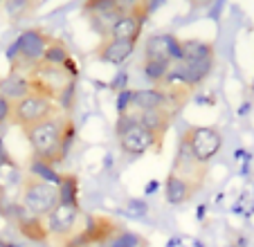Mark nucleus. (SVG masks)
Returning <instances> with one entry per match:
<instances>
[{"label":"nucleus","mask_w":254,"mask_h":247,"mask_svg":"<svg viewBox=\"0 0 254 247\" xmlns=\"http://www.w3.org/2000/svg\"><path fill=\"white\" fill-rule=\"evenodd\" d=\"M144 57H153L167 63H178L180 61V38L173 34H153L146 41V54Z\"/></svg>","instance_id":"12"},{"label":"nucleus","mask_w":254,"mask_h":247,"mask_svg":"<svg viewBox=\"0 0 254 247\" xmlns=\"http://www.w3.org/2000/svg\"><path fill=\"white\" fill-rule=\"evenodd\" d=\"M27 95H32V88H29L25 74H14V72H9L7 76H0V99L14 104V101L23 99V97H27Z\"/></svg>","instance_id":"16"},{"label":"nucleus","mask_w":254,"mask_h":247,"mask_svg":"<svg viewBox=\"0 0 254 247\" xmlns=\"http://www.w3.org/2000/svg\"><path fill=\"white\" fill-rule=\"evenodd\" d=\"M178 142L183 144L198 162L209 164L223 148V135L218 133V128L211 126H187L180 133Z\"/></svg>","instance_id":"5"},{"label":"nucleus","mask_w":254,"mask_h":247,"mask_svg":"<svg viewBox=\"0 0 254 247\" xmlns=\"http://www.w3.org/2000/svg\"><path fill=\"white\" fill-rule=\"evenodd\" d=\"M169 171L176 173V176H180V178H185V180L196 182V185L202 186L207 173H209V164H202V162H198L196 157H193L191 153H189L187 148L183 146V144L178 142L176 155H173V162H171V169H169Z\"/></svg>","instance_id":"10"},{"label":"nucleus","mask_w":254,"mask_h":247,"mask_svg":"<svg viewBox=\"0 0 254 247\" xmlns=\"http://www.w3.org/2000/svg\"><path fill=\"white\" fill-rule=\"evenodd\" d=\"M104 247H149V241H146L142 234L122 227Z\"/></svg>","instance_id":"18"},{"label":"nucleus","mask_w":254,"mask_h":247,"mask_svg":"<svg viewBox=\"0 0 254 247\" xmlns=\"http://www.w3.org/2000/svg\"><path fill=\"white\" fill-rule=\"evenodd\" d=\"M139 70H142L144 79H146L151 86L155 88V86H160V83H162V81L169 76V72H171V63L160 61V59H153V57H144Z\"/></svg>","instance_id":"17"},{"label":"nucleus","mask_w":254,"mask_h":247,"mask_svg":"<svg viewBox=\"0 0 254 247\" xmlns=\"http://www.w3.org/2000/svg\"><path fill=\"white\" fill-rule=\"evenodd\" d=\"M74 133H77L74 119L67 113H57L36 126H29L23 130L25 139L32 148V160L43 162L48 167L59 164L67 155Z\"/></svg>","instance_id":"1"},{"label":"nucleus","mask_w":254,"mask_h":247,"mask_svg":"<svg viewBox=\"0 0 254 247\" xmlns=\"http://www.w3.org/2000/svg\"><path fill=\"white\" fill-rule=\"evenodd\" d=\"M171 122H173V115L169 110H142V113H137V124L144 130H149L155 139H160L162 144L169 128H171Z\"/></svg>","instance_id":"14"},{"label":"nucleus","mask_w":254,"mask_h":247,"mask_svg":"<svg viewBox=\"0 0 254 247\" xmlns=\"http://www.w3.org/2000/svg\"><path fill=\"white\" fill-rule=\"evenodd\" d=\"M54 36H50L45 29L41 27H29V29H23L18 34V38L14 41V45L9 48V70L14 74H25L32 65L43 59L45 50L52 45Z\"/></svg>","instance_id":"3"},{"label":"nucleus","mask_w":254,"mask_h":247,"mask_svg":"<svg viewBox=\"0 0 254 247\" xmlns=\"http://www.w3.org/2000/svg\"><path fill=\"white\" fill-rule=\"evenodd\" d=\"M146 16H149V5H146V2H133V5L126 7L124 14L115 18V23L108 29V36L137 45V38H139V34H142Z\"/></svg>","instance_id":"9"},{"label":"nucleus","mask_w":254,"mask_h":247,"mask_svg":"<svg viewBox=\"0 0 254 247\" xmlns=\"http://www.w3.org/2000/svg\"><path fill=\"white\" fill-rule=\"evenodd\" d=\"M81 220H83V214H81V209H79V204L59 202L43 218V225H45L48 236H57L59 245L63 247L72 238V234L79 229Z\"/></svg>","instance_id":"7"},{"label":"nucleus","mask_w":254,"mask_h":247,"mask_svg":"<svg viewBox=\"0 0 254 247\" xmlns=\"http://www.w3.org/2000/svg\"><path fill=\"white\" fill-rule=\"evenodd\" d=\"M59 202H61V195H59L57 185L45 182L36 176L23 178V182H20V204L29 216L45 218Z\"/></svg>","instance_id":"4"},{"label":"nucleus","mask_w":254,"mask_h":247,"mask_svg":"<svg viewBox=\"0 0 254 247\" xmlns=\"http://www.w3.org/2000/svg\"><path fill=\"white\" fill-rule=\"evenodd\" d=\"M133 52H135V43L117 41L113 36H101L99 45L92 50V57L101 63H108V65H122V63L128 61Z\"/></svg>","instance_id":"11"},{"label":"nucleus","mask_w":254,"mask_h":247,"mask_svg":"<svg viewBox=\"0 0 254 247\" xmlns=\"http://www.w3.org/2000/svg\"><path fill=\"white\" fill-rule=\"evenodd\" d=\"M214 54H216L214 41H202V38H183L180 41V61L185 63L214 61Z\"/></svg>","instance_id":"15"},{"label":"nucleus","mask_w":254,"mask_h":247,"mask_svg":"<svg viewBox=\"0 0 254 247\" xmlns=\"http://www.w3.org/2000/svg\"><path fill=\"white\" fill-rule=\"evenodd\" d=\"M117 144H120V151L126 157H139L146 155V153L162 151V142L155 139L149 130H144L139 124L126 126V128H117Z\"/></svg>","instance_id":"8"},{"label":"nucleus","mask_w":254,"mask_h":247,"mask_svg":"<svg viewBox=\"0 0 254 247\" xmlns=\"http://www.w3.org/2000/svg\"><path fill=\"white\" fill-rule=\"evenodd\" d=\"M57 113H61V108H59L54 101L32 92V95H27V97H23V99L11 104L9 122L14 124V126H18L20 130H25V128H29V126H36V124H41L43 119L57 115Z\"/></svg>","instance_id":"6"},{"label":"nucleus","mask_w":254,"mask_h":247,"mask_svg":"<svg viewBox=\"0 0 254 247\" xmlns=\"http://www.w3.org/2000/svg\"><path fill=\"white\" fill-rule=\"evenodd\" d=\"M198 191H200V185L185 180V178L176 176V173H171V171H169L167 180H164V198H167V202L173 204V207L187 204Z\"/></svg>","instance_id":"13"},{"label":"nucleus","mask_w":254,"mask_h":247,"mask_svg":"<svg viewBox=\"0 0 254 247\" xmlns=\"http://www.w3.org/2000/svg\"><path fill=\"white\" fill-rule=\"evenodd\" d=\"M77 74L79 67L74 59H67L63 63H50L41 59L36 65H32L25 72V79L34 95H41L59 106L72 95Z\"/></svg>","instance_id":"2"}]
</instances>
